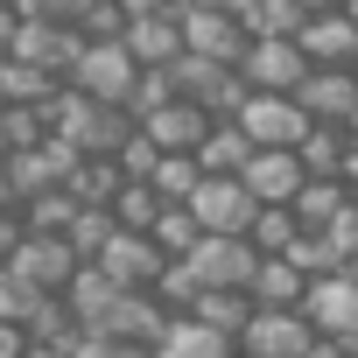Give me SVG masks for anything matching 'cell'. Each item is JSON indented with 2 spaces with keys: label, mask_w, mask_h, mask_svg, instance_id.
<instances>
[{
  "label": "cell",
  "mask_w": 358,
  "mask_h": 358,
  "mask_svg": "<svg viewBox=\"0 0 358 358\" xmlns=\"http://www.w3.org/2000/svg\"><path fill=\"white\" fill-rule=\"evenodd\" d=\"M120 288H155V274L169 267V253L155 246V232H141V225H113V239L92 253Z\"/></svg>",
  "instance_id": "obj_8"
},
{
  "label": "cell",
  "mask_w": 358,
  "mask_h": 358,
  "mask_svg": "<svg viewBox=\"0 0 358 358\" xmlns=\"http://www.w3.org/2000/svg\"><path fill=\"white\" fill-rule=\"evenodd\" d=\"M190 211H197L204 232H246L253 211H260V197L239 183V176H211V169H204V183L190 190Z\"/></svg>",
  "instance_id": "obj_9"
},
{
  "label": "cell",
  "mask_w": 358,
  "mask_h": 358,
  "mask_svg": "<svg viewBox=\"0 0 358 358\" xmlns=\"http://www.w3.org/2000/svg\"><path fill=\"white\" fill-rule=\"evenodd\" d=\"M176 22H183V50H204V57L239 64V50H246V22H239L232 8H204V0H183V8H176Z\"/></svg>",
  "instance_id": "obj_10"
},
{
  "label": "cell",
  "mask_w": 358,
  "mask_h": 358,
  "mask_svg": "<svg viewBox=\"0 0 358 358\" xmlns=\"http://www.w3.org/2000/svg\"><path fill=\"white\" fill-rule=\"evenodd\" d=\"M120 43L134 50V64H169L183 50V22H176V8H148V15H127Z\"/></svg>",
  "instance_id": "obj_16"
},
{
  "label": "cell",
  "mask_w": 358,
  "mask_h": 358,
  "mask_svg": "<svg viewBox=\"0 0 358 358\" xmlns=\"http://www.w3.org/2000/svg\"><path fill=\"white\" fill-rule=\"evenodd\" d=\"M302 288H309V274H302L288 253H260V260H253V274H246L253 309H295V302H302Z\"/></svg>",
  "instance_id": "obj_17"
},
{
  "label": "cell",
  "mask_w": 358,
  "mask_h": 358,
  "mask_svg": "<svg viewBox=\"0 0 358 358\" xmlns=\"http://www.w3.org/2000/svg\"><path fill=\"white\" fill-rule=\"evenodd\" d=\"M0 169H8V155H0ZM0 204H8V183H0Z\"/></svg>",
  "instance_id": "obj_32"
},
{
  "label": "cell",
  "mask_w": 358,
  "mask_h": 358,
  "mask_svg": "<svg viewBox=\"0 0 358 358\" xmlns=\"http://www.w3.org/2000/svg\"><path fill=\"white\" fill-rule=\"evenodd\" d=\"M190 155H197V169H211V176H239V162L253 155V134L225 113V120H211V127H204V141H197Z\"/></svg>",
  "instance_id": "obj_18"
},
{
  "label": "cell",
  "mask_w": 358,
  "mask_h": 358,
  "mask_svg": "<svg viewBox=\"0 0 358 358\" xmlns=\"http://www.w3.org/2000/svg\"><path fill=\"white\" fill-rule=\"evenodd\" d=\"M253 260H260V246L246 232H197L190 253H176V267H183L197 288H246Z\"/></svg>",
  "instance_id": "obj_3"
},
{
  "label": "cell",
  "mask_w": 358,
  "mask_h": 358,
  "mask_svg": "<svg viewBox=\"0 0 358 358\" xmlns=\"http://www.w3.org/2000/svg\"><path fill=\"white\" fill-rule=\"evenodd\" d=\"M43 113H50V134H64L78 155H113V148L134 134V113H127V106H99V99H85L78 85H57Z\"/></svg>",
  "instance_id": "obj_1"
},
{
  "label": "cell",
  "mask_w": 358,
  "mask_h": 358,
  "mask_svg": "<svg viewBox=\"0 0 358 358\" xmlns=\"http://www.w3.org/2000/svg\"><path fill=\"white\" fill-rule=\"evenodd\" d=\"M64 85V71L29 64V57H0V99H22V106H50V92Z\"/></svg>",
  "instance_id": "obj_19"
},
{
  "label": "cell",
  "mask_w": 358,
  "mask_h": 358,
  "mask_svg": "<svg viewBox=\"0 0 358 358\" xmlns=\"http://www.w3.org/2000/svg\"><path fill=\"white\" fill-rule=\"evenodd\" d=\"M295 99H302L309 120H344L351 99H358V71L351 64H309L302 85H295Z\"/></svg>",
  "instance_id": "obj_14"
},
{
  "label": "cell",
  "mask_w": 358,
  "mask_h": 358,
  "mask_svg": "<svg viewBox=\"0 0 358 358\" xmlns=\"http://www.w3.org/2000/svg\"><path fill=\"white\" fill-rule=\"evenodd\" d=\"M155 344H162V351H204V358H218V351H232V337H225V330H211V323H204L197 309H183V316H169Z\"/></svg>",
  "instance_id": "obj_22"
},
{
  "label": "cell",
  "mask_w": 358,
  "mask_h": 358,
  "mask_svg": "<svg viewBox=\"0 0 358 358\" xmlns=\"http://www.w3.org/2000/svg\"><path fill=\"white\" fill-rule=\"evenodd\" d=\"M309 323H316V337L337 351L351 330H358V281L344 274V267H330V274H309V288H302V302H295Z\"/></svg>",
  "instance_id": "obj_5"
},
{
  "label": "cell",
  "mask_w": 358,
  "mask_h": 358,
  "mask_svg": "<svg viewBox=\"0 0 358 358\" xmlns=\"http://www.w3.org/2000/svg\"><path fill=\"white\" fill-rule=\"evenodd\" d=\"M344 15H351V22H358V0H344Z\"/></svg>",
  "instance_id": "obj_33"
},
{
  "label": "cell",
  "mask_w": 358,
  "mask_h": 358,
  "mask_svg": "<svg viewBox=\"0 0 358 358\" xmlns=\"http://www.w3.org/2000/svg\"><path fill=\"white\" fill-rule=\"evenodd\" d=\"M302 71H309V57L295 36H246V50H239V78L253 92H295Z\"/></svg>",
  "instance_id": "obj_7"
},
{
  "label": "cell",
  "mask_w": 358,
  "mask_h": 358,
  "mask_svg": "<svg viewBox=\"0 0 358 358\" xmlns=\"http://www.w3.org/2000/svg\"><path fill=\"white\" fill-rule=\"evenodd\" d=\"M134 78H141V64H134V50H127L120 36H85L78 57L64 64V85H78V92L99 99V106H127Z\"/></svg>",
  "instance_id": "obj_2"
},
{
  "label": "cell",
  "mask_w": 358,
  "mask_h": 358,
  "mask_svg": "<svg viewBox=\"0 0 358 358\" xmlns=\"http://www.w3.org/2000/svg\"><path fill=\"white\" fill-rule=\"evenodd\" d=\"M246 239H253L260 253H288V239H295V211H288V204H260L253 225H246Z\"/></svg>",
  "instance_id": "obj_27"
},
{
  "label": "cell",
  "mask_w": 358,
  "mask_h": 358,
  "mask_svg": "<svg viewBox=\"0 0 358 358\" xmlns=\"http://www.w3.org/2000/svg\"><path fill=\"white\" fill-rule=\"evenodd\" d=\"M127 15H148V8H176V0H120Z\"/></svg>",
  "instance_id": "obj_30"
},
{
  "label": "cell",
  "mask_w": 358,
  "mask_h": 358,
  "mask_svg": "<svg viewBox=\"0 0 358 358\" xmlns=\"http://www.w3.org/2000/svg\"><path fill=\"white\" fill-rule=\"evenodd\" d=\"M190 309L211 323V330H225V337H239V323L253 316V295L246 288H197L190 295Z\"/></svg>",
  "instance_id": "obj_23"
},
{
  "label": "cell",
  "mask_w": 358,
  "mask_h": 358,
  "mask_svg": "<svg viewBox=\"0 0 358 358\" xmlns=\"http://www.w3.org/2000/svg\"><path fill=\"white\" fill-rule=\"evenodd\" d=\"M295 43H302L309 64H351V57H358V22H351L344 8H309V15L295 22Z\"/></svg>",
  "instance_id": "obj_12"
},
{
  "label": "cell",
  "mask_w": 358,
  "mask_h": 358,
  "mask_svg": "<svg viewBox=\"0 0 358 358\" xmlns=\"http://www.w3.org/2000/svg\"><path fill=\"white\" fill-rule=\"evenodd\" d=\"M295 8H302V15H309V8H344V0H295Z\"/></svg>",
  "instance_id": "obj_31"
},
{
  "label": "cell",
  "mask_w": 358,
  "mask_h": 358,
  "mask_svg": "<svg viewBox=\"0 0 358 358\" xmlns=\"http://www.w3.org/2000/svg\"><path fill=\"white\" fill-rule=\"evenodd\" d=\"M232 120L253 134V148H295V141L309 134V113H302L295 92H246Z\"/></svg>",
  "instance_id": "obj_6"
},
{
  "label": "cell",
  "mask_w": 358,
  "mask_h": 358,
  "mask_svg": "<svg viewBox=\"0 0 358 358\" xmlns=\"http://www.w3.org/2000/svg\"><path fill=\"white\" fill-rule=\"evenodd\" d=\"M148 232H155V246L176 260V253H190V246H197V232H204V225H197V211H190V204H162V211L148 218Z\"/></svg>",
  "instance_id": "obj_24"
},
{
  "label": "cell",
  "mask_w": 358,
  "mask_h": 358,
  "mask_svg": "<svg viewBox=\"0 0 358 358\" xmlns=\"http://www.w3.org/2000/svg\"><path fill=\"white\" fill-rule=\"evenodd\" d=\"M239 22H246V36H295L302 8H295V0H246Z\"/></svg>",
  "instance_id": "obj_26"
},
{
  "label": "cell",
  "mask_w": 358,
  "mask_h": 358,
  "mask_svg": "<svg viewBox=\"0 0 358 358\" xmlns=\"http://www.w3.org/2000/svg\"><path fill=\"white\" fill-rule=\"evenodd\" d=\"M204 127H211V113H204L197 99H162L155 113H141V134H148L162 155H176V148H197V141H204Z\"/></svg>",
  "instance_id": "obj_15"
},
{
  "label": "cell",
  "mask_w": 358,
  "mask_h": 358,
  "mask_svg": "<svg viewBox=\"0 0 358 358\" xmlns=\"http://www.w3.org/2000/svg\"><path fill=\"white\" fill-rule=\"evenodd\" d=\"M337 183L358 197V141H344V155H337Z\"/></svg>",
  "instance_id": "obj_29"
},
{
  "label": "cell",
  "mask_w": 358,
  "mask_h": 358,
  "mask_svg": "<svg viewBox=\"0 0 358 358\" xmlns=\"http://www.w3.org/2000/svg\"><path fill=\"white\" fill-rule=\"evenodd\" d=\"M344 183H337V176H302V190L288 197V211H295V225H330L337 211H344Z\"/></svg>",
  "instance_id": "obj_21"
},
{
  "label": "cell",
  "mask_w": 358,
  "mask_h": 358,
  "mask_svg": "<svg viewBox=\"0 0 358 358\" xmlns=\"http://www.w3.org/2000/svg\"><path fill=\"white\" fill-rule=\"evenodd\" d=\"M204 183V169H197V155L190 148H176V155H155V169H148V190L162 197V204H190V190Z\"/></svg>",
  "instance_id": "obj_20"
},
{
  "label": "cell",
  "mask_w": 358,
  "mask_h": 358,
  "mask_svg": "<svg viewBox=\"0 0 358 358\" xmlns=\"http://www.w3.org/2000/svg\"><path fill=\"white\" fill-rule=\"evenodd\" d=\"M302 176H309V169H302L295 148H253V155L239 162V183H246L260 204H288V197L302 190Z\"/></svg>",
  "instance_id": "obj_13"
},
{
  "label": "cell",
  "mask_w": 358,
  "mask_h": 358,
  "mask_svg": "<svg viewBox=\"0 0 358 358\" xmlns=\"http://www.w3.org/2000/svg\"><path fill=\"white\" fill-rule=\"evenodd\" d=\"M232 344L253 351V358H302V351H323V337H316V323H309L302 309H253Z\"/></svg>",
  "instance_id": "obj_4"
},
{
  "label": "cell",
  "mask_w": 358,
  "mask_h": 358,
  "mask_svg": "<svg viewBox=\"0 0 358 358\" xmlns=\"http://www.w3.org/2000/svg\"><path fill=\"white\" fill-rule=\"evenodd\" d=\"M8 267H15V274H29L36 288H50V295H57V288L78 274V246H71L64 232H22V239H15V253H8Z\"/></svg>",
  "instance_id": "obj_11"
},
{
  "label": "cell",
  "mask_w": 358,
  "mask_h": 358,
  "mask_svg": "<svg viewBox=\"0 0 358 358\" xmlns=\"http://www.w3.org/2000/svg\"><path fill=\"white\" fill-rule=\"evenodd\" d=\"M43 295H50V288H36L29 274H15L8 260H0V316H8V323H29V316L43 309Z\"/></svg>",
  "instance_id": "obj_25"
},
{
  "label": "cell",
  "mask_w": 358,
  "mask_h": 358,
  "mask_svg": "<svg viewBox=\"0 0 358 358\" xmlns=\"http://www.w3.org/2000/svg\"><path fill=\"white\" fill-rule=\"evenodd\" d=\"M29 225H22V204H0V260L15 253V239H22Z\"/></svg>",
  "instance_id": "obj_28"
},
{
  "label": "cell",
  "mask_w": 358,
  "mask_h": 358,
  "mask_svg": "<svg viewBox=\"0 0 358 358\" xmlns=\"http://www.w3.org/2000/svg\"><path fill=\"white\" fill-rule=\"evenodd\" d=\"M351 71H358V57H351Z\"/></svg>",
  "instance_id": "obj_34"
}]
</instances>
